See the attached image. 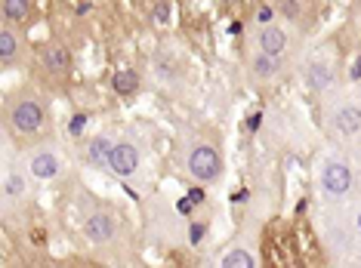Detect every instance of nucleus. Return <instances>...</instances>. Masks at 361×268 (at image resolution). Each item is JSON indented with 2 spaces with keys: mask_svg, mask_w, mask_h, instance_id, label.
<instances>
[{
  "mask_svg": "<svg viewBox=\"0 0 361 268\" xmlns=\"http://www.w3.org/2000/svg\"><path fill=\"white\" fill-rule=\"evenodd\" d=\"M4 136L16 151L28 148L35 142H44L53 136V115L50 99L37 87H16L4 96Z\"/></svg>",
  "mask_w": 361,
  "mask_h": 268,
  "instance_id": "f257e3e1",
  "label": "nucleus"
},
{
  "mask_svg": "<svg viewBox=\"0 0 361 268\" xmlns=\"http://www.w3.org/2000/svg\"><path fill=\"white\" fill-rule=\"evenodd\" d=\"M315 229L331 262L361 265V198L346 204H322Z\"/></svg>",
  "mask_w": 361,
  "mask_h": 268,
  "instance_id": "f03ea898",
  "label": "nucleus"
},
{
  "mask_svg": "<svg viewBox=\"0 0 361 268\" xmlns=\"http://www.w3.org/2000/svg\"><path fill=\"white\" fill-rule=\"evenodd\" d=\"M315 115L327 145L361 151V96L355 87H336L315 99Z\"/></svg>",
  "mask_w": 361,
  "mask_h": 268,
  "instance_id": "7ed1b4c3",
  "label": "nucleus"
},
{
  "mask_svg": "<svg viewBox=\"0 0 361 268\" xmlns=\"http://www.w3.org/2000/svg\"><path fill=\"white\" fill-rule=\"evenodd\" d=\"M315 185L322 204H346L361 198V151L327 145L315 167Z\"/></svg>",
  "mask_w": 361,
  "mask_h": 268,
  "instance_id": "20e7f679",
  "label": "nucleus"
},
{
  "mask_svg": "<svg viewBox=\"0 0 361 268\" xmlns=\"http://www.w3.org/2000/svg\"><path fill=\"white\" fill-rule=\"evenodd\" d=\"M176 167L183 170L188 182L198 189H210L219 185L226 176V154L223 145L213 139L204 129H185L176 139Z\"/></svg>",
  "mask_w": 361,
  "mask_h": 268,
  "instance_id": "39448f33",
  "label": "nucleus"
},
{
  "mask_svg": "<svg viewBox=\"0 0 361 268\" xmlns=\"http://www.w3.org/2000/svg\"><path fill=\"white\" fill-rule=\"evenodd\" d=\"M80 238L96 256L124 259L130 253V225L127 219L109 204H90L80 210Z\"/></svg>",
  "mask_w": 361,
  "mask_h": 268,
  "instance_id": "423d86ee",
  "label": "nucleus"
},
{
  "mask_svg": "<svg viewBox=\"0 0 361 268\" xmlns=\"http://www.w3.org/2000/svg\"><path fill=\"white\" fill-rule=\"evenodd\" d=\"M13 145L6 142L4 164H0V219L10 229L16 222H25V216L35 210L37 200V179L31 176V170L22 160V151L13 154Z\"/></svg>",
  "mask_w": 361,
  "mask_h": 268,
  "instance_id": "0eeeda50",
  "label": "nucleus"
},
{
  "mask_svg": "<svg viewBox=\"0 0 361 268\" xmlns=\"http://www.w3.org/2000/svg\"><path fill=\"white\" fill-rule=\"evenodd\" d=\"M185 200L179 204H170L167 198H154L145 204V225H149V234L154 241H170V243H185V231H188V213Z\"/></svg>",
  "mask_w": 361,
  "mask_h": 268,
  "instance_id": "6e6552de",
  "label": "nucleus"
},
{
  "mask_svg": "<svg viewBox=\"0 0 361 268\" xmlns=\"http://www.w3.org/2000/svg\"><path fill=\"white\" fill-rule=\"evenodd\" d=\"M109 173L118 179V182H142L145 170H149V154H145V142L142 136L136 133H121L111 145V154H109Z\"/></svg>",
  "mask_w": 361,
  "mask_h": 268,
  "instance_id": "1a4fd4ad",
  "label": "nucleus"
},
{
  "mask_svg": "<svg viewBox=\"0 0 361 268\" xmlns=\"http://www.w3.org/2000/svg\"><path fill=\"white\" fill-rule=\"evenodd\" d=\"M31 68L44 87H65L75 75V56L62 40H47L35 50Z\"/></svg>",
  "mask_w": 361,
  "mask_h": 268,
  "instance_id": "9d476101",
  "label": "nucleus"
},
{
  "mask_svg": "<svg viewBox=\"0 0 361 268\" xmlns=\"http://www.w3.org/2000/svg\"><path fill=\"white\" fill-rule=\"evenodd\" d=\"M22 160L25 167L31 170V176L37 179L40 185H53L65 176V167H68V158H65V148L53 139H44V142H35L28 148H22Z\"/></svg>",
  "mask_w": 361,
  "mask_h": 268,
  "instance_id": "9b49d317",
  "label": "nucleus"
},
{
  "mask_svg": "<svg viewBox=\"0 0 361 268\" xmlns=\"http://www.w3.org/2000/svg\"><path fill=\"white\" fill-rule=\"evenodd\" d=\"M302 84H306V89L318 99V96L331 93V89H336L343 84V71H340V65H336L334 56L315 53L302 62Z\"/></svg>",
  "mask_w": 361,
  "mask_h": 268,
  "instance_id": "f8f14e48",
  "label": "nucleus"
},
{
  "mask_svg": "<svg viewBox=\"0 0 361 268\" xmlns=\"http://www.w3.org/2000/svg\"><path fill=\"white\" fill-rule=\"evenodd\" d=\"M287 62H290L287 56L250 50V56L244 59V68H247V77L257 87H275L278 80H284V75H287Z\"/></svg>",
  "mask_w": 361,
  "mask_h": 268,
  "instance_id": "ddd939ff",
  "label": "nucleus"
},
{
  "mask_svg": "<svg viewBox=\"0 0 361 268\" xmlns=\"http://www.w3.org/2000/svg\"><path fill=\"white\" fill-rule=\"evenodd\" d=\"M250 50L259 53H275V56H287L290 50V31L278 22H269V25H257L250 34Z\"/></svg>",
  "mask_w": 361,
  "mask_h": 268,
  "instance_id": "4468645a",
  "label": "nucleus"
},
{
  "mask_svg": "<svg viewBox=\"0 0 361 268\" xmlns=\"http://www.w3.org/2000/svg\"><path fill=\"white\" fill-rule=\"evenodd\" d=\"M25 31L0 22V62H4V68H16L25 59Z\"/></svg>",
  "mask_w": 361,
  "mask_h": 268,
  "instance_id": "2eb2a0df",
  "label": "nucleus"
},
{
  "mask_svg": "<svg viewBox=\"0 0 361 268\" xmlns=\"http://www.w3.org/2000/svg\"><path fill=\"white\" fill-rule=\"evenodd\" d=\"M118 136L111 133H96L90 136L87 145H84V164L87 167H96V170H105L109 167V154H111V145Z\"/></svg>",
  "mask_w": 361,
  "mask_h": 268,
  "instance_id": "dca6fc26",
  "label": "nucleus"
},
{
  "mask_svg": "<svg viewBox=\"0 0 361 268\" xmlns=\"http://www.w3.org/2000/svg\"><path fill=\"white\" fill-rule=\"evenodd\" d=\"M35 15V0H0V22L25 28Z\"/></svg>",
  "mask_w": 361,
  "mask_h": 268,
  "instance_id": "f3484780",
  "label": "nucleus"
},
{
  "mask_svg": "<svg viewBox=\"0 0 361 268\" xmlns=\"http://www.w3.org/2000/svg\"><path fill=\"white\" fill-rule=\"evenodd\" d=\"M219 265L223 268H257V253H253L250 247H244V243H235V247H228L223 256H219Z\"/></svg>",
  "mask_w": 361,
  "mask_h": 268,
  "instance_id": "a211bd4d",
  "label": "nucleus"
},
{
  "mask_svg": "<svg viewBox=\"0 0 361 268\" xmlns=\"http://www.w3.org/2000/svg\"><path fill=\"white\" fill-rule=\"evenodd\" d=\"M207 234H210V216L207 213H198L195 210L192 219H188V231H185V247H192V250H198L204 241H207Z\"/></svg>",
  "mask_w": 361,
  "mask_h": 268,
  "instance_id": "6ab92c4d",
  "label": "nucleus"
},
{
  "mask_svg": "<svg viewBox=\"0 0 361 268\" xmlns=\"http://www.w3.org/2000/svg\"><path fill=\"white\" fill-rule=\"evenodd\" d=\"M139 87H142V75H139L136 68H121V71H114L111 89H114L118 96H133V93H139Z\"/></svg>",
  "mask_w": 361,
  "mask_h": 268,
  "instance_id": "aec40b11",
  "label": "nucleus"
},
{
  "mask_svg": "<svg viewBox=\"0 0 361 268\" xmlns=\"http://www.w3.org/2000/svg\"><path fill=\"white\" fill-rule=\"evenodd\" d=\"M275 10L287 25H306V4L302 0H278Z\"/></svg>",
  "mask_w": 361,
  "mask_h": 268,
  "instance_id": "412c9836",
  "label": "nucleus"
},
{
  "mask_svg": "<svg viewBox=\"0 0 361 268\" xmlns=\"http://www.w3.org/2000/svg\"><path fill=\"white\" fill-rule=\"evenodd\" d=\"M154 75H158V84H161L164 89H170V87H176V84H179L176 65H170V62H164V59L154 62Z\"/></svg>",
  "mask_w": 361,
  "mask_h": 268,
  "instance_id": "4be33fe9",
  "label": "nucleus"
},
{
  "mask_svg": "<svg viewBox=\"0 0 361 268\" xmlns=\"http://www.w3.org/2000/svg\"><path fill=\"white\" fill-rule=\"evenodd\" d=\"M170 4L173 0H154V22H170Z\"/></svg>",
  "mask_w": 361,
  "mask_h": 268,
  "instance_id": "5701e85b",
  "label": "nucleus"
},
{
  "mask_svg": "<svg viewBox=\"0 0 361 268\" xmlns=\"http://www.w3.org/2000/svg\"><path fill=\"white\" fill-rule=\"evenodd\" d=\"M275 15H278V10L272 4H262L257 10V25H269V22H275Z\"/></svg>",
  "mask_w": 361,
  "mask_h": 268,
  "instance_id": "b1692460",
  "label": "nucleus"
},
{
  "mask_svg": "<svg viewBox=\"0 0 361 268\" xmlns=\"http://www.w3.org/2000/svg\"><path fill=\"white\" fill-rule=\"evenodd\" d=\"M352 87H355V93L361 96V77H358V80H355V84H352Z\"/></svg>",
  "mask_w": 361,
  "mask_h": 268,
  "instance_id": "393cba45",
  "label": "nucleus"
},
{
  "mask_svg": "<svg viewBox=\"0 0 361 268\" xmlns=\"http://www.w3.org/2000/svg\"><path fill=\"white\" fill-rule=\"evenodd\" d=\"M59 4H71V0H59Z\"/></svg>",
  "mask_w": 361,
  "mask_h": 268,
  "instance_id": "a878e982",
  "label": "nucleus"
}]
</instances>
